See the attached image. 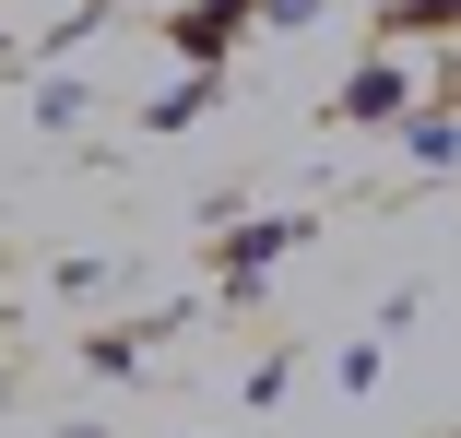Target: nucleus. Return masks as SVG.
I'll return each mask as SVG.
<instances>
[{
	"label": "nucleus",
	"instance_id": "f257e3e1",
	"mask_svg": "<svg viewBox=\"0 0 461 438\" xmlns=\"http://www.w3.org/2000/svg\"><path fill=\"white\" fill-rule=\"evenodd\" d=\"M343 107H355V119H391V107H402V71H355Z\"/></svg>",
	"mask_w": 461,
	"mask_h": 438
}]
</instances>
